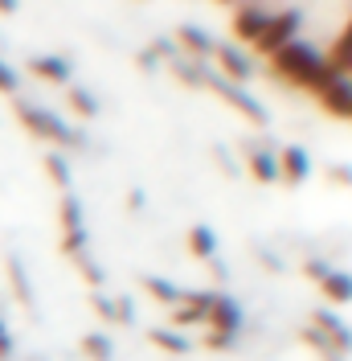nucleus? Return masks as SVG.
<instances>
[{
  "label": "nucleus",
  "instance_id": "obj_7",
  "mask_svg": "<svg viewBox=\"0 0 352 361\" xmlns=\"http://www.w3.org/2000/svg\"><path fill=\"white\" fill-rule=\"evenodd\" d=\"M311 329L328 337L332 353H336V349H340V353H348V349H352V333L344 329V324H340V320H336V316L328 312V308H315V312H311Z\"/></svg>",
  "mask_w": 352,
  "mask_h": 361
},
{
  "label": "nucleus",
  "instance_id": "obj_31",
  "mask_svg": "<svg viewBox=\"0 0 352 361\" xmlns=\"http://www.w3.org/2000/svg\"><path fill=\"white\" fill-rule=\"evenodd\" d=\"M0 90H4V94L17 90V74H13V66H4V62H0Z\"/></svg>",
  "mask_w": 352,
  "mask_h": 361
},
{
  "label": "nucleus",
  "instance_id": "obj_2",
  "mask_svg": "<svg viewBox=\"0 0 352 361\" xmlns=\"http://www.w3.org/2000/svg\"><path fill=\"white\" fill-rule=\"evenodd\" d=\"M17 115H21V123L29 128V132L49 140V144H66V148L78 144V132H70L54 111H42V107H33V103H17Z\"/></svg>",
  "mask_w": 352,
  "mask_h": 361
},
{
  "label": "nucleus",
  "instance_id": "obj_8",
  "mask_svg": "<svg viewBox=\"0 0 352 361\" xmlns=\"http://www.w3.org/2000/svg\"><path fill=\"white\" fill-rule=\"evenodd\" d=\"M320 103L332 115H352V78H332L328 87L320 90Z\"/></svg>",
  "mask_w": 352,
  "mask_h": 361
},
{
  "label": "nucleus",
  "instance_id": "obj_22",
  "mask_svg": "<svg viewBox=\"0 0 352 361\" xmlns=\"http://www.w3.org/2000/svg\"><path fill=\"white\" fill-rule=\"evenodd\" d=\"M82 353L90 361H111V341L103 333H90V337H82Z\"/></svg>",
  "mask_w": 352,
  "mask_h": 361
},
{
  "label": "nucleus",
  "instance_id": "obj_24",
  "mask_svg": "<svg viewBox=\"0 0 352 361\" xmlns=\"http://www.w3.org/2000/svg\"><path fill=\"white\" fill-rule=\"evenodd\" d=\"M152 341L164 349V353H184L189 345H184V337L180 333H172V329H152Z\"/></svg>",
  "mask_w": 352,
  "mask_h": 361
},
{
  "label": "nucleus",
  "instance_id": "obj_30",
  "mask_svg": "<svg viewBox=\"0 0 352 361\" xmlns=\"http://www.w3.org/2000/svg\"><path fill=\"white\" fill-rule=\"evenodd\" d=\"M135 308H132V300H115V320H119V324H132L135 320Z\"/></svg>",
  "mask_w": 352,
  "mask_h": 361
},
{
  "label": "nucleus",
  "instance_id": "obj_32",
  "mask_svg": "<svg viewBox=\"0 0 352 361\" xmlns=\"http://www.w3.org/2000/svg\"><path fill=\"white\" fill-rule=\"evenodd\" d=\"M8 353H13V337H8V329L0 320V361H8Z\"/></svg>",
  "mask_w": 352,
  "mask_h": 361
},
{
  "label": "nucleus",
  "instance_id": "obj_28",
  "mask_svg": "<svg viewBox=\"0 0 352 361\" xmlns=\"http://www.w3.org/2000/svg\"><path fill=\"white\" fill-rule=\"evenodd\" d=\"M303 341H308V345H315V349H320V353H332V345H328V337H324V333H315V329H303Z\"/></svg>",
  "mask_w": 352,
  "mask_h": 361
},
{
  "label": "nucleus",
  "instance_id": "obj_29",
  "mask_svg": "<svg viewBox=\"0 0 352 361\" xmlns=\"http://www.w3.org/2000/svg\"><path fill=\"white\" fill-rule=\"evenodd\" d=\"M90 308L103 316V320H115V304H111L107 295H94V300H90Z\"/></svg>",
  "mask_w": 352,
  "mask_h": 361
},
{
  "label": "nucleus",
  "instance_id": "obj_23",
  "mask_svg": "<svg viewBox=\"0 0 352 361\" xmlns=\"http://www.w3.org/2000/svg\"><path fill=\"white\" fill-rule=\"evenodd\" d=\"M45 173L54 177V185H62V189H70V164L58 152H45Z\"/></svg>",
  "mask_w": 352,
  "mask_h": 361
},
{
  "label": "nucleus",
  "instance_id": "obj_11",
  "mask_svg": "<svg viewBox=\"0 0 352 361\" xmlns=\"http://www.w3.org/2000/svg\"><path fill=\"white\" fill-rule=\"evenodd\" d=\"M328 62V70L332 74H340V78H348L352 74V21L344 25V33L336 37V45H332V54L324 58Z\"/></svg>",
  "mask_w": 352,
  "mask_h": 361
},
{
  "label": "nucleus",
  "instance_id": "obj_3",
  "mask_svg": "<svg viewBox=\"0 0 352 361\" xmlns=\"http://www.w3.org/2000/svg\"><path fill=\"white\" fill-rule=\"evenodd\" d=\"M299 21H303V13L299 8H287V13H270V21H266L263 37L254 42V49L263 54V58H270V54H279L287 42H295V29H299Z\"/></svg>",
  "mask_w": 352,
  "mask_h": 361
},
{
  "label": "nucleus",
  "instance_id": "obj_16",
  "mask_svg": "<svg viewBox=\"0 0 352 361\" xmlns=\"http://www.w3.org/2000/svg\"><path fill=\"white\" fill-rule=\"evenodd\" d=\"M189 250H193L197 259H213V250H218L213 230H209V226H193V230H189Z\"/></svg>",
  "mask_w": 352,
  "mask_h": 361
},
{
  "label": "nucleus",
  "instance_id": "obj_20",
  "mask_svg": "<svg viewBox=\"0 0 352 361\" xmlns=\"http://www.w3.org/2000/svg\"><path fill=\"white\" fill-rule=\"evenodd\" d=\"M70 107L82 115V119H94V115H99V99H94L87 87H70Z\"/></svg>",
  "mask_w": 352,
  "mask_h": 361
},
{
  "label": "nucleus",
  "instance_id": "obj_26",
  "mask_svg": "<svg viewBox=\"0 0 352 361\" xmlns=\"http://www.w3.org/2000/svg\"><path fill=\"white\" fill-rule=\"evenodd\" d=\"M328 180L332 185H352V164H328Z\"/></svg>",
  "mask_w": 352,
  "mask_h": 361
},
{
  "label": "nucleus",
  "instance_id": "obj_21",
  "mask_svg": "<svg viewBox=\"0 0 352 361\" xmlns=\"http://www.w3.org/2000/svg\"><path fill=\"white\" fill-rule=\"evenodd\" d=\"M62 226H66V234H78V230H82V205H78L74 193L62 197Z\"/></svg>",
  "mask_w": 352,
  "mask_h": 361
},
{
  "label": "nucleus",
  "instance_id": "obj_10",
  "mask_svg": "<svg viewBox=\"0 0 352 361\" xmlns=\"http://www.w3.org/2000/svg\"><path fill=\"white\" fill-rule=\"evenodd\" d=\"M308 152L299 148V144H291V148H283V157H279V177L287 180V185H299V180L308 177Z\"/></svg>",
  "mask_w": 352,
  "mask_h": 361
},
{
  "label": "nucleus",
  "instance_id": "obj_1",
  "mask_svg": "<svg viewBox=\"0 0 352 361\" xmlns=\"http://www.w3.org/2000/svg\"><path fill=\"white\" fill-rule=\"evenodd\" d=\"M270 70H275L279 78H287V82H295V87L315 90V94L328 87L332 78H340V74L328 70L324 54H320L311 42H287L279 54H270Z\"/></svg>",
  "mask_w": 352,
  "mask_h": 361
},
{
  "label": "nucleus",
  "instance_id": "obj_34",
  "mask_svg": "<svg viewBox=\"0 0 352 361\" xmlns=\"http://www.w3.org/2000/svg\"><path fill=\"white\" fill-rule=\"evenodd\" d=\"M135 66H139V70H152L156 66V54H152V49H144V54L135 58Z\"/></svg>",
  "mask_w": 352,
  "mask_h": 361
},
{
  "label": "nucleus",
  "instance_id": "obj_12",
  "mask_svg": "<svg viewBox=\"0 0 352 361\" xmlns=\"http://www.w3.org/2000/svg\"><path fill=\"white\" fill-rule=\"evenodd\" d=\"M176 42L184 45V49H189L197 62H201V58H209V54L218 49V42H213L205 29H197V25H180V29H176Z\"/></svg>",
  "mask_w": 352,
  "mask_h": 361
},
{
  "label": "nucleus",
  "instance_id": "obj_6",
  "mask_svg": "<svg viewBox=\"0 0 352 361\" xmlns=\"http://www.w3.org/2000/svg\"><path fill=\"white\" fill-rule=\"evenodd\" d=\"M266 21H270V13H266V8H258V4H238V8H234V37H238V42H258V37H263V29H266Z\"/></svg>",
  "mask_w": 352,
  "mask_h": 361
},
{
  "label": "nucleus",
  "instance_id": "obj_17",
  "mask_svg": "<svg viewBox=\"0 0 352 361\" xmlns=\"http://www.w3.org/2000/svg\"><path fill=\"white\" fill-rule=\"evenodd\" d=\"M8 279H13V292H17V300H21L25 308H33L37 300H33V288H29V275H25L21 259H8Z\"/></svg>",
  "mask_w": 352,
  "mask_h": 361
},
{
  "label": "nucleus",
  "instance_id": "obj_25",
  "mask_svg": "<svg viewBox=\"0 0 352 361\" xmlns=\"http://www.w3.org/2000/svg\"><path fill=\"white\" fill-rule=\"evenodd\" d=\"M70 259H74V267H78L82 275H87V283H94V288L103 283V267H99V263L90 259L87 250H78V255H70Z\"/></svg>",
  "mask_w": 352,
  "mask_h": 361
},
{
  "label": "nucleus",
  "instance_id": "obj_9",
  "mask_svg": "<svg viewBox=\"0 0 352 361\" xmlns=\"http://www.w3.org/2000/svg\"><path fill=\"white\" fill-rule=\"evenodd\" d=\"M213 58H218L221 70H225V82H246V78H250V58L238 54V45H218Z\"/></svg>",
  "mask_w": 352,
  "mask_h": 361
},
{
  "label": "nucleus",
  "instance_id": "obj_27",
  "mask_svg": "<svg viewBox=\"0 0 352 361\" xmlns=\"http://www.w3.org/2000/svg\"><path fill=\"white\" fill-rule=\"evenodd\" d=\"M62 250H66V255L87 250V234H82V230H78V234H66V238H62Z\"/></svg>",
  "mask_w": 352,
  "mask_h": 361
},
{
  "label": "nucleus",
  "instance_id": "obj_15",
  "mask_svg": "<svg viewBox=\"0 0 352 361\" xmlns=\"http://www.w3.org/2000/svg\"><path fill=\"white\" fill-rule=\"evenodd\" d=\"M324 295H328L332 304H348L352 300V275H344V271H328V275H324Z\"/></svg>",
  "mask_w": 352,
  "mask_h": 361
},
{
  "label": "nucleus",
  "instance_id": "obj_33",
  "mask_svg": "<svg viewBox=\"0 0 352 361\" xmlns=\"http://www.w3.org/2000/svg\"><path fill=\"white\" fill-rule=\"evenodd\" d=\"M303 271H308L311 279H324V275H328V267H324L320 259H311V263H308V267H303Z\"/></svg>",
  "mask_w": 352,
  "mask_h": 361
},
{
  "label": "nucleus",
  "instance_id": "obj_18",
  "mask_svg": "<svg viewBox=\"0 0 352 361\" xmlns=\"http://www.w3.org/2000/svg\"><path fill=\"white\" fill-rule=\"evenodd\" d=\"M144 292H152L156 300H160V304H184V292H180V288H172V283H168V279H144Z\"/></svg>",
  "mask_w": 352,
  "mask_h": 361
},
{
  "label": "nucleus",
  "instance_id": "obj_4",
  "mask_svg": "<svg viewBox=\"0 0 352 361\" xmlns=\"http://www.w3.org/2000/svg\"><path fill=\"white\" fill-rule=\"evenodd\" d=\"M205 87H209V90H218L221 99H225L230 107H238V111H242L246 119H254V123H266V107H263V103H258V99H250V94H246L242 87L225 82L221 74H209V70H205Z\"/></svg>",
  "mask_w": 352,
  "mask_h": 361
},
{
  "label": "nucleus",
  "instance_id": "obj_5",
  "mask_svg": "<svg viewBox=\"0 0 352 361\" xmlns=\"http://www.w3.org/2000/svg\"><path fill=\"white\" fill-rule=\"evenodd\" d=\"M205 320H209V333H213V337H238V333H242V308H238L234 300L213 295V304H209Z\"/></svg>",
  "mask_w": 352,
  "mask_h": 361
},
{
  "label": "nucleus",
  "instance_id": "obj_19",
  "mask_svg": "<svg viewBox=\"0 0 352 361\" xmlns=\"http://www.w3.org/2000/svg\"><path fill=\"white\" fill-rule=\"evenodd\" d=\"M168 62H172V70L184 78V82H189V87H205V70H201L197 62H189V58H180V49H176Z\"/></svg>",
  "mask_w": 352,
  "mask_h": 361
},
{
  "label": "nucleus",
  "instance_id": "obj_13",
  "mask_svg": "<svg viewBox=\"0 0 352 361\" xmlns=\"http://www.w3.org/2000/svg\"><path fill=\"white\" fill-rule=\"evenodd\" d=\"M246 164H250L254 180H263V185H270V180L279 177V160H275V152H266V148H254V152H246Z\"/></svg>",
  "mask_w": 352,
  "mask_h": 361
},
{
  "label": "nucleus",
  "instance_id": "obj_14",
  "mask_svg": "<svg viewBox=\"0 0 352 361\" xmlns=\"http://www.w3.org/2000/svg\"><path fill=\"white\" fill-rule=\"evenodd\" d=\"M29 70L37 74V78H49V82H70V66H66V58H33L29 62Z\"/></svg>",
  "mask_w": 352,
  "mask_h": 361
}]
</instances>
